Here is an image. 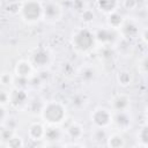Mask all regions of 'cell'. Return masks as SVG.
<instances>
[{
	"mask_svg": "<svg viewBox=\"0 0 148 148\" xmlns=\"http://www.w3.org/2000/svg\"><path fill=\"white\" fill-rule=\"evenodd\" d=\"M40 118L47 126H60L67 119V108L59 101L45 102L40 112Z\"/></svg>",
	"mask_w": 148,
	"mask_h": 148,
	"instance_id": "1",
	"label": "cell"
},
{
	"mask_svg": "<svg viewBox=\"0 0 148 148\" xmlns=\"http://www.w3.org/2000/svg\"><path fill=\"white\" fill-rule=\"evenodd\" d=\"M71 44H72V47L77 53H81V54L89 53L96 45L92 30H90L89 28L75 29L71 36Z\"/></svg>",
	"mask_w": 148,
	"mask_h": 148,
	"instance_id": "2",
	"label": "cell"
},
{
	"mask_svg": "<svg viewBox=\"0 0 148 148\" xmlns=\"http://www.w3.org/2000/svg\"><path fill=\"white\" fill-rule=\"evenodd\" d=\"M20 17L27 24H36L42 21L43 15V6L42 1L37 0H28L21 1L20 8Z\"/></svg>",
	"mask_w": 148,
	"mask_h": 148,
	"instance_id": "3",
	"label": "cell"
},
{
	"mask_svg": "<svg viewBox=\"0 0 148 148\" xmlns=\"http://www.w3.org/2000/svg\"><path fill=\"white\" fill-rule=\"evenodd\" d=\"M30 62L36 71H47L53 64V53L47 47H36L30 54Z\"/></svg>",
	"mask_w": 148,
	"mask_h": 148,
	"instance_id": "4",
	"label": "cell"
},
{
	"mask_svg": "<svg viewBox=\"0 0 148 148\" xmlns=\"http://www.w3.org/2000/svg\"><path fill=\"white\" fill-rule=\"evenodd\" d=\"M92 32H94V37H95L96 44H99V45H102L104 47L114 46L116 43L121 38V36H120L118 30L112 29V28H110L108 25L98 27Z\"/></svg>",
	"mask_w": 148,
	"mask_h": 148,
	"instance_id": "5",
	"label": "cell"
},
{
	"mask_svg": "<svg viewBox=\"0 0 148 148\" xmlns=\"http://www.w3.org/2000/svg\"><path fill=\"white\" fill-rule=\"evenodd\" d=\"M43 15L42 20L47 24L59 22L64 16V6L58 1H42Z\"/></svg>",
	"mask_w": 148,
	"mask_h": 148,
	"instance_id": "6",
	"label": "cell"
},
{
	"mask_svg": "<svg viewBox=\"0 0 148 148\" xmlns=\"http://www.w3.org/2000/svg\"><path fill=\"white\" fill-rule=\"evenodd\" d=\"M89 119L95 128L106 130L112 125V111L104 106H97L90 112Z\"/></svg>",
	"mask_w": 148,
	"mask_h": 148,
	"instance_id": "7",
	"label": "cell"
},
{
	"mask_svg": "<svg viewBox=\"0 0 148 148\" xmlns=\"http://www.w3.org/2000/svg\"><path fill=\"white\" fill-rule=\"evenodd\" d=\"M140 30L141 29H140L138 20H135L134 17H125V20L118 31H119L121 38L132 40V39H135L139 37Z\"/></svg>",
	"mask_w": 148,
	"mask_h": 148,
	"instance_id": "8",
	"label": "cell"
},
{
	"mask_svg": "<svg viewBox=\"0 0 148 148\" xmlns=\"http://www.w3.org/2000/svg\"><path fill=\"white\" fill-rule=\"evenodd\" d=\"M29 94L28 90L22 89H15L12 88L9 90V105L14 108L15 110H24L29 102Z\"/></svg>",
	"mask_w": 148,
	"mask_h": 148,
	"instance_id": "9",
	"label": "cell"
},
{
	"mask_svg": "<svg viewBox=\"0 0 148 148\" xmlns=\"http://www.w3.org/2000/svg\"><path fill=\"white\" fill-rule=\"evenodd\" d=\"M133 116L130 111L112 112V125L118 130V132H125L130 130L133 125Z\"/></svg>",
	"mask_w": 148,
	"mask_h": 148,
	"instance_id": "10",
	"label": "cell"
},
{
	"mask_svg": "<svg viewBox=\"0 0 148 148\" xmlns=\"http://www.w3.org/2000/svg\"><path fill=\"white\" fill-rule=\"evenodd\" d=\"M35 72H36V69L29 59L18 60L14 67L15 76H20V77H24V79H31L35 75Z\"/></svg>",
	"mask_w": 148,
	"mask_h": 148,
	"instance_id": "11",
	"label": "cell"
},
{
	"mask_svg": "<svg viewBox=\"0 0 148 148\" xmlns=\"http://www.w3.org/2000/svg\"><path fill=\"white\" fill-rule=\"evenodd\" d=\"M110 106L112 112L130 111L131 109V98L127 94H117L110 101Z\"/></svg>",
	"mask_w": 148,
	"mask_h": 148,
	"instance_id": "12",
	"label": "cell"
},
{
	"mask_svg": "<svg viewBox=\"0 0 148 148\" xmlns=\"http://www.w3.org/2000/svg\"><path fill=\"white\" fill-rule=\"evenodd\" d=\"M64 136L65 131L60 126H46L43 140L46 143H61Z\"/></svg>",
	"mask_w": 148,
	"mask_h": 148,
	"instance_id": "13",
	"label": "cell"
},
{
	"mask_svg": "<svg viewBox=\"0 0 148 148\" xmlns=\"http://www.w3.org/2000/svg\"><path fill=\"white\" fill-rule=\"evenodd\" d=\"M94 6L98 12H101L105 16L119 10L120 8L119 1H116V0H98L94 2Z\"/></svg>",
	"mask_w": 148,
	"mask_h": 148,
	"instance_id": "14",
	"label": "cell"
},
{
	"mask_svg": "<svg viewBox=\"0 0 148 148\" xmlns=\"http://www.w3.org/2000/svg\"><path fill=\"white\" fill-rule=\"evenodd\" d=\"M45 125L40 121H34L29 125L28 127V136L32 141H42L44 139V133H45Z\"/></svg>",
	"mask_w": 148,
	"mask_h": 148,
	"instance_id": "15",
	"label": "cell"
},
{
	"mask_svg": "<svg viewBox=\"0 0 148 148\" xmlns=\"http://www.w3.org/2000/svg\"><path fill=\"white\" fill-rule=\"evenodd\" d=\"M65 131V135L68 136L69 139L72 140H80L82 136H83V126L81 124H79L77 121H72L71 124H68L66 126V128L64 130Z\"/></svg>",
	"mask_w": 148,
	"mask_h": 148,
	"instance_id": "16",
	"label": "cell"
},
{
	"mask_svg": "<svg viewBox=\"0 0 148 148\" xmlns=\"http://www.w3.org/2000/svg\"><path fill=\"white\" fill-rule=\"evenodd\" d=\"M105 145L108 148H125L126 140L120 132H113L108 135Z\"/></svg>",
	"mask_w": 148,
	"mask_h": 148,
	"instance_id": "17",
	"label": "cell"
},
{
	"mask_svg": "<svg viewBox=\"0 0 148 148\" xmlns=\"http://www.w3.org/2000/svg\"><path fill=\"white\" fill-rule=\"evenodd\" d=\"M44 104H45V101H44L42 97H39V96H34V97L29 98V102H28V105H27L25 109H27L31 114H34V116H36V114L40 116V112H42V110H43Z\"/></svg>",
	"mask_w": 148,
	"mask_h": 148,
	"instance_id": "18",
	"label": "cell"
},
{
	"mask_svg": "<svg viewBox=\"0 0 148 148\" xmlns=\"http://www.w3.org/2000/svg\"><path fill=\"white\" fill-rule=\"evenodd\" d=\"M133 74L128 71V69H120L117 74H116V81L118 83V86L123 87V88H127L133 83Z\"/></svg>",
	"mask_w": 148,
	"mask_h": 148,
	"instance_id": "19",
	"label": "cell"
},
{
	"mask_svg": "<svg viewBox=\"0 0 148 148\" xmlns=\"http://www.w3.org/2000/svg\"><path fill=\"white\" fill-rule=\"evenodd\" d=\"M124 20H125V16L119 10H117L114 13H111V14L106 15V25L112 28V29L119 30V28L121 27Z\"/></svg>",
	"mask_w": 148,
	"mask_h": 148,
	"instance_id": "20",
	"label": "cell"
},
{
	"mask_svg": "<svg viewBox=\"0 0 148 148\" xmlns=\"http://www.w3.org/2000/svg\"><path fill=\"white\" fill-rule=\"evenodd\" d=\"M109 133L106 132L105 128H95L91 131V141L96 146H102L106 142Z\"/></svg>",
	"mask_w": 148,
	"mask_h": 148,
	"instance_id": "21",
	"label": "cell"
},
{
	"mask_svg": "<svg viewBox=\"0 0 148 148\" xmlns=\"http://www.w3.org/2000/svg\"><path fill=\"white\" fill-rule=\"evenodd\" d=\"M88 103H89V99H88L87 95L81 94V92L73 95L72 98H71V105H72V108L76 109V110L84 109L88 105Z\"/></svg>",
	"mask_w": 148,
	"mask_h": 148,
	"instance_id": "22",
	"label": "cell"
},
{
	"mask_svg": "<svg viewBox=\"0 0 148 148\" xmlns=\"http://www.w3.org/2000/svg\"><path fill=\"white\" fill-rule=\"evenodd\" d=\"M95 76H96V72H95V69H94L92 67H90V66H84V67H82V68L80 69V72H79V77H80V80H81L82 82L87 83V84L91 83V82L95 80Z\"/></svg>",
	"mask_w": 148,
	"mask_h": 148,
	"instance_id": "23",
	"label": "cell"
},
{
	"mask_svg": "<svg viewBox=\"0 0 148 148\" xmlns=\"http://www.w3.org/2000/svg\"><path fill=\"white\" fill-rule=\"evenodd\" d=\"M80 21L84 24V25H90L95 22V18H96V14L94 12V9L91 8H84L80 12Z\"/></svg>",
	"mask_w": 148,
	"mask_h": 148,
	"instance_id": "24",
	"label": "cell"
},
{
	"mask_svg": "<svg viewBox=\"0 0 148 148\" xmlns=\"http://www.w3.org/2000/svg\"><path fill=\"white\" fill-rule=\"evenodd\" d=\"M113 47H114V50H116L119 54H121V56L130 54L131 51H132L131 40H127V39H125V38H120V39L116 43V45H114Z\"/></svg>",
	"mask_w": 148,
	"mask_h": 148,
	"instance_id": "25",
	"label": "cell"
},
{
	"mask_svg": "<svg viewBox=\"0 0 148 148\" xmlns=\"http://www.w3.org/2000/svg\"><path fill=\"white\" fill-rule=\"evenodd\" d=\"M136 142L138 145L148 146V125L147 123H143L139 131L136 132Z\"/></svg>",
	"mask_w": 148,
	"mask_h": 148,
	"instance_id": "26",
	"label": "cell"
},
{
	"mask_svg": "<svg viewBox=\"0 0 148 148\" xmlns=\"http://www.w3.org/2000/svg\"><path fill=\"white\" fill-rule=\"evenodd\" d=\"M20 8H21V1H8L5 3L3 10L7 14L14 16L20 14Z\"/></svg>",
	"mask_w": 148,
	"mask_h": 148,
	"instance_id": "27",
	"label": "cell"
},
{
	"mask_svg": "<svg viewBox=\"0 0 148 148\" xmlns=\"http://www.w3.org/2000/svg\"><path fill=\"white\" fill-rule=\"evenodd\" d=\"M6 147L7 148H23L24 147V140H23V138L21 135L15 133L8 140V142L6 143Z\"/></svg>",
	"mask_w": 148,
	"mask_h": 148,
	"instance_id": "28",
	"label": "cell"
},
{
	"mask_svg": "<svg viewBox=\"0 0 148 148\" xmlns=\"http://www.w3.org/2000/svg\"><path fill=\"white\" fill-rule=\"evenodd\" d=\"M30 87V79H24L20 76L14 75V81H13V88L15 89H22V90H28Z\"/></svg>",
	"mask_w": 148,
	"mask_h": 148,
	"instance_id": "29",
	"label": "cell"
},
{
	"mask_svg": "<svg viewBox=\"0 0 148 148\" xmlns=\"http://www.w3.org/2000/svg\"><path fill=\"white\" fill-rule=\"evenodd\" d=\"M13 81H14V75L9 72H3L0 74V86H2L5 89L7 88H13Z\"/></svg>",
	"mask_w": 148,
	"mask_h": 148,
	"instance_id": "30",
	"label": "cell"
},
{
	"mask_svg": "<svg viewBox=\"0 0 148 148\" xmlns=\"http://www.w3.org/2000/svg\"><path fill=\"white\" fill-rule=\"evenodd\" d=\"M16 132H14V131H12V130H9V128H7V127H5V126H1L0 127V143H7L8 142V140L15 134Z\"/></svg>",
	"mask_w": 148,
	"mask_h": 148,
	"instance_id": "31",
	"label": "cell"
},
{
	"mask_svg": "<svg viewBox=\"0 0 148 148\" xmlns=\"http://www.w3.org/2000/svg\"><path fill=\"white\" fill-rule=\"evenodd\" d=\"M119 3H120V7L126 10H134L139 6V2L135 0H124V1H119Z\"/></svg>",
	"mask_w": 148,
	"mask_h": 148,
	"instance_id": "32",
	"label": "cell"
},
{
	"mask_svg": "<svg viewBox=\"0 0 148 148\" xmlns=\"http://www.w3.org/2000/svg\"><path fill=\"white\" fill-rule=\"evenodd\" d=\"M0 105L3 108L9 105V90L5 88L0 89Z\"/></svg>",
	"mask_w": 148,
	"mask_h": 148,
	"instance_id": "33",
	"label": "cell"
},
{
	"mask_svg": "<svg viewBox=\"0 0 148 148\" xmlns=\"http://www.w3.org/2000/svg\"><path fill=\"white\" fill-rule=\"evenodd\" d=\"M2 126H5V127H7V128H9V130H12V131L15 132L16 128H17V126H18V124H17V121L15 120V118L7 117V119H6V121H5V124H3Z\"/></svg>",
	"mask_w": 148,
	"mask_h": 148,
	"instance_id": "34",
	"label": "cell"
},
{
	"mask_svg": "<svg viewBox=\"0 0 148 148\" xmlns=\"http://www.w3.org/2000/svg\"><path fill=\"white\" fill-rule=\"evenodd\" d=\"M138 71L141 74H146L147 73V57L143 56L141 59H139L138 61Z\"/></svg>",
	"mask_w": 148,
	"mask_h": 148,
	"instance_id": "35",
	"label": "cell"
},
{
	"mask_svg": "<svg viewBox=\"0 0 148 148\" xmlns=\"http://www.w3.org/2000/svg\"><path fill=\"white\" fill-rule=\"evenodd\" d=\"M139 37H140V39L142 40V43L146 45L147 42H148V29H147V27H143V28L140 30Z\"/></svg>",
	"mask_w": 148,
	"mask_h": 148,
	"instance_id": "36",
	"label": "cell"
},
{
	"mask_svg": "<svg viewBox=\"0 0 148 148\" xmlns=\"http://www.w3.org/2000/svg\"><path fill=\"white\" fill-rule=\"evenodd\" d=\"M7 117H8V114H7L6 108H3V106H1V105H0V127L5 124V121H6Z\"/></svg>",
	"mask_w": 148,
	"mask_h": 148,
	"instance_id": "37",
	"label": "cell"
},
{
	"mask_svg": "<svg viewBox=\"0 0 148 148\" xmlns=\"http://www.w3.org/2000/svg\"><path fill=\"white\" fill-rule=\"evenodd\" d=\"M45 148H64L61 143H46Z\"/></svg>",
	"mask_w": 148,
	"mask_h": 148,
	"instance_id": "38",
	"label": "cell"
},
{
	"mask_svg": "<svg viewBox=\"0 0 148 148\" xmlns=\"http://www.w3.org/2000/svg\"><path fill=\"white\" fill-rule=\"evenodd\" d=\"M64 148H84V147L79 145V143H72V145H68V146H66Z\"/></svg>",
	"mask_w": 148,
	"mask_h": 148,
	"instance_id": "39",
	"label": "cell"
},
{
	"mask_svg": "<svg viewBox=\"0 0 148 148\" xmlns=\"http://www.w3.org/2000/svg\"><path fill=\"white\" fill-rule=\"evenodd\" d=\"M134 148H148V146H142V145H138L136 143V146Z\"/></svg>",
	"mask_w": 148,
	"mask_h": 148,
	"instance_id": "40",
	"label": "cell"
},
{
	"mask_svg": "<svg viewBox=\"0 0 148 148\" xmlns=\"http://www.w3.org/2000/svg\"><path fill=\"white\" fill-rule=\"evenodd\" d=\"M35 148H45V146H37V147H35Z\"/></svg>",
	"mask_w": 148,
	"mask_h": 148,
	"instance_id": "41",
	"label": "cell"
},
{
	"mask_svg": "<svg viewBox=\"0 0 148 148\" xmlns=\"http://www.w3.org/2000/svg\"><path fill=\"white\" fill-rule=\"evenodd\" d=\"M0 8H1V2H0Z\"/></svg>",
	"mask_w": 148,
	"mask_h": 148,
	"instance_id": "42",
	"label": "cell"
},
{
	"mask_svg": "<svg viewBox=\"0 0 148 148\" xmlns=\"http://www.w3.org/2000/svg\"><path fill=\"white\" fill-rule=\"evenodd\" d=\"M6 148H7V147H6Z\"/></svg>",
	"mask_w": 148,
	"mask_h": 148,
	"instance_id": "43",
	"label": "cell"
}]
</instances>
